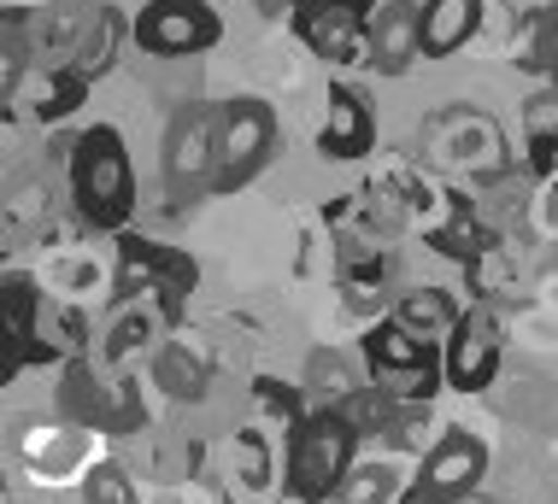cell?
Returning <instances> with one entry per match:
<instances>
[{
  "instance_id": "1",
  "label": "cell",
  "mask_w": 558,
  "mask_h": 504,
  "mask_svg": "<svg viewBox=\"0 0 558 504\" xmlns=\"http://www.w3.org/2000/svg\"><path fill=\"white\" fill-rule=\"evenodd\" d=\"M71 206L88 229H130L135 218V164L130 147L112 124H88L77 135V152H71Z\"/></svg>"
},
{
  "instance_id": "2",
  "label": "cell",
  "mask_w": 558,
  "mask_h": 504,
  "mask_svg": "<svg viewBox=\"0 0 558 504\" xmlns=\"http://www.w3.org/2000/svg\"><path fill=\"white\" fill-rule=\"evenodd\" d=\"M359 446H365V434L341 410H312L282 446V493L294 504H329L341 493L347 469L359 464Z\"/></svg>"
},
{
  "instance_id": "3",
  "label": "cell",
  "mask_w": 558,
  "mask_h": 504,
  "mask_svg": "<svg viewBox=\"0 0 558 504\" xmlns=\"http://www.w3.org/2000/svg\"><path fill=\"white\" fill-rule=\"evenodd\" d=\"M424 159L459 182H488V176L511 171L506 130L482 106H441L424 124Z\"/></svg>"
},
{
  "instance_id": "4",
  "label": "cell",
  "mask_w": 558,
  "mask_h": 504,
  "mask_svg": "<svg viewBox=\"0 0 558 504\" xmlns=\"http://www.w3.org/2000/svg\"><path fill=\"white\" fill-rule=\"evenodd\" d=\"M59 417L100 434H135L147 422V410L135 399V381L124 376V364L65 358V370H59Z\"/></svg>"
},
{
  "instance_id": "5",
  "label": "cell",
  "mask_w": 558,
  "mask_h": 504,
  "mask_svg": "<svg viewBox=\"0 0 558 504\" xmlns=\"http://www.w3.org/2000/svg\"><path fill=\"white\" fill-rule=\"evenodd\" d=\"M365 376L371 388H383L388 399H405V405H429L435 388H441V346H429L424 334H412L395 317L365 329Z\"/></svg>"
},
{
  "instance_id": "6",
  "label": "cell",
  "mask_w": 558,
  "mask_h": 504,
  "mask_svg": "<svg viewBox=\"0 0 558 504\" xmlns=\"http://www.w3.org/2000/svg\"><path fill=\"white\" fill-rule=\"evenodd\" d=\"M19 464L24 476L36 487H48V493H59V487H77L95 476V464H107V434L100 429H83V422L59 417V422H24L19 429Z\"/></svg>"
},
{
  "instance_id": "7",
  "label": "cell",
  "mask_w": 558,
  "mask_h": 504,
  "mask_svg": "<svg viewBox=\"0 0 558 504\" xmlns=\"http://www.w3.org/2000/svg\"><path fill=\"white\" fill-rule=\"evenodd\" d=\"M159 171H165V194L171 206H189L194 194H206L218 182V106H177L165 124V147H159Z\"/></svg>"
},
{
  "instance_id": "8",
  "label": "cell",
  "mask_w": 558,
  "mask_h": 504,
  "mask_svg": "<svg viewBox=\"0 0 558 504\" xmlns=\"http://www.w3.org/2000/svg\"><path fill=\"white\" fill-rule=\"evenodd\" d=\"M277 159V112L259 95H235L218 106V194L247 188Z\"/></svg>"
},
{
  "instance_id": "9",
  "label": "cell",
  "mask_w": 558,
  "mask_h": 504,
  "mask_svg": "<svg viewBox=\"0 0 558 504\" xmlns=\"http://www.w3.org/2000/svg\"><path fill=\"white\" fill-rule=\"evenodd\" d=\"M130 41L147 59H194L223 41V19L206 0H147L130 24Z\"/></svg>"
},
{
  "instance_id": "10",
  "label": "cell",
  "mask_w": 558,
  "mask_h": 504,
  "mask_svg": "<svg viewBox=\"0 0 558 504\" xmlns=\"http://www.w3.org/2000/svg\"><path fill=\"white\" fill-rule=\"evenodd\" d=\"M506 364V329L494 305H464V317L441 334V376L459 393H488Z\"/></svg>"
},
{
  "instance_id": "11",
  "label": "cell",
  "mask_w": 558,
  "mask_h": 504,
  "mask_svg": "<svg viewBox=\"0 0 558 504\" xmlns=\"http://www.w3.org/2000/svg\"><path fill=\"white\" fill-rule=\"evenodd\" d=\"M482 476H488V446H482L471 429H441V440L417 457L412 493L435 499V504H459L464 493L482 487Z\"/></svg>"
},
{
  "instance_id": "12",
  "label": "cell",
  "mask_w": 558,
  "mask_h": 504,
  "mask_svg": "<svg viewBox=\"0 0 558 504\" xmlns=\"http://www.w3.org/2000/svg\"><path fill=\"white\" fill-rule=\"evenodd\" d=\"M88 76L77 65H29L24 76L7 83V118H36V124H59V118L83 112Z\"/></svg>"
},
{
  "instance_id": "13",
  "label": "cell",
  "mask_w": 558,
  "mask_h": 504,
  "mask_svg": "<svg viewBox=\"0 0 558 504\" xmlns=\"http://www.w3.org/2000/svg\"><path fill=\"white\" fill-rule=\"evenodd\" d=\"M213 376H218V353H213V346H206L194 329L171 323V334H165L159 353H154L159 393H171L177 405H201L206 388H213Z\"/></svg>"
},
{
  "instance_id": "14",
  "label": "cell",
  "mask_w": 558,
  "mask_h": 504,
  "mask_svg": "<svg viewBox=\"0 0 558 504\" xmlns=\"http://www.w3.org/2000/svg\"><path fill=\"white\" fill-rule=\"evenodd\" d=\"M376 147V112L359 88L347 83H329L324 95V124H318V152L336 164H353V159H371Z\"/></svg>"
},
{
  "instance_id": "15",
  "label": "cell",
  "mask_w": 558,
  "mask_h": 504,
  "mask_svg": "<svg viewBox=\"0 0 558 504\" xmlns=\"http://www.w3.org/2000/svg\"><path fill=\"white\" fill-rule=\"evenodd\" d=\"M424 7L417 0H383L371 19V71L376 76H405L424 59V36H417Z\"/></svg>"
},
{
  "instance_id": "16",
  "label": "cell",
  "mask_w": 558,
  "mask_h": 504,
  "mask_svg": "<svg viewBox=\"0 0 558 504\" xmlns=\"http://www.w3.org/2000/svg\"><path fill=\"white\" fill-rule=\"evenodd\" d=\"M294 29L324 65H359V59H371V19H359V12H347V7L300 12Z\"/></svg>"
},
{
  "instance_id": "17",
  "label": "cell",
  "mask_w": 558,
  "mask_h": 504,
  "mask_svg": "<svg viewBox=\"0 0 558 504\" xmlns=\"http://www.w3.org/2000/svg\"><path fill=\"white\" fill-rule=\"evenodd\" d=\"M412 481H417V464L405 452H383V457L365 452L353 469H347L341 493L329 504H400L405 493H412Z\"/></svg>"
},
{
  "instance_id": "18",
  "label": "cell",
  "mask_w": 558,
  "mask_h": 504,
  "mask_svg": "<svg viewBox=\"0 0 558 504\" xmlns=\"http://www.w3.org/2000/svg\"><path fill=\"white\" fill-rule=\"evenodd\" d=\"M371 376H359V364L341 353V346H312L306 370H300V388H306L312 410H341L353 393H365Z\"/></svg>"
},
{
  "instance_id": "19",
  "label": "cell",
  "mask_w": 558,
  "mask_h": 504,
  "mask_svg": "<svg viewBox=\"0 0 558 504\" xmlns=\"http://www.w3.org/2000/svg\"><path fill=\"white\" fill-rule=\"evenodd\" d=\"M124 36H130V24H124V12H118V7H88V19H83V29H77V41H71V59H65V65H77L88 83H95V76H107V71L118 65Z\"/></svg>"
},
{
  "instance_id": "20",
  "label": "cell",
  "mask_w": 558,
  "mask_h": 504,
  "mask_svg": "<svg viewBox=\"0 0 558 504\" xmlns=\"http://www.w3.org/2000/svg\"><path fill=\"white\" fill-rule=\"evenodd\" d=\"M476 29H482V0H424V19H417L424 59L459 53L464 41H476Z\"/></svg>"
},
{
  "instance_id": "21",
  "label": "cell",
  "mask_w": 558,
  "mask_h": 504,
  "mask_svg": "<svg viewBox=\"0 0 558 504\" xmlns=\"http://www.w3.org/2000/svg\"><path fill=\"white\" fill-rule=\"evenodd\" d=\"M270 434L277 429H265V422H241L235 440H230V481H235V493L241 499H265L270 493V481H282L277 476V464H270Z\"/></svg>"
},
{
  "instance_id": "22",
  "label": "cell",
  "mask_w": 558,
  "mask_h": 504,
  "mask_svg": "<svg viewBox=\"0 0 558 504\" xmlns=\"http://www.w3.org/2000/svg\"><path fill=\"white\" fill-rule=\"evenodd\" d=\"M388 317L395 323H405L412 334H447L452 323L464 317V305H459V294L452 287H435V282H417V287H400L395 294V305H388Z\"/></svg>"
},
{
  "instance_id": "23",
  "label": "cell",
  "mask_w": 558,
  "mask_h": 504,
  "mask_svg": "<svg viewBox=\"0 0 558 504\" xmlns=\"http://www.w3.org/2000/svg\"><path fill=\"white\" fill-rule=\"evenodd\" d=\"M388 282H395V253H376V247H347L341 253V294L353 311L395 305L388 299Z\"/></svg>"
},
{
  "instance_id": "24",
  "label": "cell",
  "mask_w": 558,
  "mask_h": 504,
  "mask_svg": "<svg viewBox=\"0 0 558 504\" xmlns=\"http://www.w3.org/2000/svg\"><path fill=\"white\" fill-rule=\"evenodd\" d=\"M306 417H312V405H306V388H300V381H277V376H259V381H253V422L277 429L282 446H289V434H294Z\"/></svg>"
},
{
  "instance_id": "25",
  "label": "cell",
  "mask_w": 558,
  "mask_h": 504,
  "mask_svg": "<svg viewBox=\"0 0 558 504\" xmlns=\"http://www.w3.org/2000/svg\"><path fill=\"white\" fill-rule=\"evenodd\" d=\"M159 317H165V305H159V299H130L124 311L112 317L100 358H107V364H130V358L142 353V346L154 341V334H159Z\"/></svg>"
},
{
  "instance_id": "26",
  "label": "cell",
  "mask_w": 558,
  "mask_h": 504,
  "mask_svg": "<svg viewBox=\"0 0 558 504\" xmlns=\"http://www.w3.org/2000/svg\"><path fill=\"white\" fill-rule=\"evenodd\" d=\"M518 71H541L558 88V0L523 19V41H518Z\"/></svg>"
},
{
  "instance_id": "27",
  "label": "cell",
  "mask_w": 558,
  "mask_h": 504,
  "mask_svg": "<svg viewBox=\"0 0 558 504\" xmlns=\"http://www.w3.org/2000/svg\"><path fill=\"white\" fill-rule=\"evenodd\" d=\"M518 253L506 247V241H488L471 265H464V282H471V299H482V305H494L506 294V287H518Z\"/></svg>"
},
{
  "instance_id": "28",
  "label": "cell",
  "mask_w": 558,
  "mask_h": 504,
  "mask_svg": "<svg viewBox=\"0 0 558 504\" xmlns=\"http://www.w3.org/2000/svg\"><path fill=\"white\" fill-rule=\"evenodd\" d=\"M435 440H441V429H435L429 405H400L395 422L383 429V440H376V446H383V452H405V457H424Z\"/></svg>"
},
{
  "instance_id": "29",
  "label": "cell",
  "mask_w": 558,
  "mask_h": 504,
  "mask_svg": "<svg viewBox=\"0 0 558 504\" xmlns=\"http://www.w3.org/2000/svg\"><path fill=\"white\" fill-rule=\"evenodd\" d=\"M523 223H530L541 241H558V171H553V176H535V188H530V211H523Z\"/></svg>"
},
{
  "instance_id": "30",
  "label": "cell",
  "mask_w": 558,
  "mask_h": 504,
  "mask_svg": "<svg viewBox=\"0 0 558 504\" xmlns=\"http://www.w3.org/2000/svg\"><path fill=\"white\" fill-rule=\"evenodd\" d=\"M83 504H135V481L118 464H95V476L83 481Z\"/></svg>"
},
{
  "instance_id": "31",
  "label": "cell",
  "mask_w": 558,
  "mask_h": 504,
  "mask_svg": "<svg viewBox=\"0 0 558 504\" xmlns=\"http://www.w3.org/2000/svg\"><path fill=\"white\" fill-rule=\"evenodd\" d=\"M523 130H530V142H541V135H558V88L541 83L530 100H523Z\"/></svg>"
},
{
  "instance_id": "32",
  "label": "cell",
  "mask_w": 558,
  "mask_h": 504,
  "mask_svg": "<svg viewBox=\"0 0 558 504\" xmlns=\"http://www.w3.org/2000/svg\"><path fill=\"white\" fill-rule=\"evenodd\" d=\"M29 211H36V218L48 211V188H41V182H36V188H19V194H12V235L29 223Z\"/></svg>"
},
{
  "instance_id": "33",
  "label": "cell",
  "mask_w": 558,
  "mask_h": 504,
  "mask_svg": "<svg viewBox=\"0 0 558 504\" xmlns=\"http://www.w3.org/2000/svg\"><path fill=\"white\" fill-rule=\"evenodd\" d=\"M558 171V135H541L530 142V176H553Z\"/></svg>"
},
{
  "instance_id": "34",
  "label": "cell",
  "mask_w": 558,
  "mask_h": 504,
  "mask_svg": "<svg viewBox=\"0 0 558 504\" xmlns=\"http://www.w3.org/2000/svg\"><path fill=\"white\" fill-rule=\"evenodd\" d=\"M259 19H294V0H253Z\"/></svg>"
},
{
  "instance_id": "35",
  "label": "cell",
  "mask_w": 558,
  "mask_h": 504,
  "mask_svg": "<svg viewBox=\"0 0 558 504\" xmlns=\"http://www.w3.org/2000/svg\"><path fill=\"white\" fill-rule=\"evenodd\" d=\"M329 7H347V12H359V19H376V0H329Z\"/></svg>"
},
{
  "instance_id": "36",
  "label": "cell",
  "mask_w": 558,
  "mask_h": 504,
  "mask_svg": "<svg viewBox=\"0 0 558 504\" xmlns=\"http://www.w3.org/2000/svg\"><path fill=\"white\" fill-rule=\"evenodd\" d=\"M329 7V0H294V19H300V12H324Z\"/></svg>"
},
{
  "instance_id": "37",
  "label": "cell",
  "mask_w": 558,
  "mask_h": 504,
  "mask_svg": "<svg viewBox=\"0 0 558 504\" xmlns=\"http://www.w3.org/2000/svg\"><path fill=\"white\" fill-rule=\"evenodd\" d=\"M400 504H435V499H417V493H405V499H400Z\"/></svg>"
},
{
  "instance_id": "38",
  "label": "cell",
  "mask_w": 558,
  "mask_h": 504,
  "mask_svg": "<svg viewBox=\"0 0 558 504\" xmlns=\"http://www.w3.org/2000/svg\"><path fill=\"white\" fill-rule=\"evenodd\" d=\"M235 504H265V499H235Z\"/></svg>"
}]
</instances>
